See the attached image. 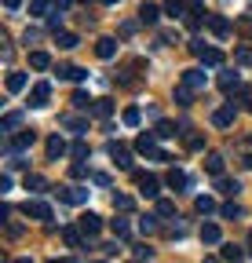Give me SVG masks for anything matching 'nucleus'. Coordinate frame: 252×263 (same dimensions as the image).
I'll return each instance as SVG.
<instances>
[{"label":"nucleus","mask_w":252,"mask_h":263,"mask_svg":"<svg viewBox=\"0 0 252 263\" xmlns=\"http://www.w3.org/2000/svg\"><path fill=\"white\" fill-rule=\"evenodd\" d=\"M106 154L113 157V164H117V168H124V172H132V150L124 146V143L110 139V143H106Z\"/></svg>","instance_id":"1"},{"label":"nucleus","mask_w":252,"mask_h":263,"mask_svg":"<svg viewBox=\"0 0 252 263\" xmlns=\"http://www.w3.org/2000/svg\"><path fill=\"white\" fill-rule=\"evenodd\" d=\"M22 212L29 219H37V223H51V205L48 201H37V197H29V201L22 205Z\"/></svg>","instance_id":"2"},{"label":"nucleus","mask_w":252,"mask_h":263,"mask_svg":"<svg viewBox=\"0 0 252 263\" xmlns=\"http://www.w3.org/2000/svg\"><path fill=\"white\" fill-rule=\"evenodd\" d=\"M59 201H66V205H84L88 201V190L84 186H59Z\"/></svg>","instance_id":"3"},{"label":"nucleus","mask_w":252,"mask_h":263,"mask_svg":"<svg viewBox=\"0 0 252 263\" xmlns=\"http://www.w3.org/2000/svg\"><path fill=\"white\" fill-rule=\"evenodd\" d=\"M77 227L84 230V238L91 241V238H95V234H99V230H103V216H95V212H84V216L77 219Z\"/></svg>","instance_id":"4"},{"label":"nucleus","mask_w":252,"mask_h":263,"mask_svg":"<svg viewBox=\"0 0 252 263\" xmlns=\"http://www.w3.org/2000/svg\"><path fill=\"white\" fill-rule=\"evenodd\" d=\"M234 117H238V106H234V103H227V106H219V110L212 114V124H216V128H230V124H234Z\"/></svg>","instance_id":"5"},{"label":"nucleus","mask_w":252,"mask_h":263,"mask_svg":"<svg viewBox=\"0 0 252 263\" xmlns=\"http://www.w3.org/2000/svg\"><path fill=\"white\" fill-rule=\"evenodd\" d=\"M62 241H66V249H77V252H81L88 238H84L81 227H62Z\"/></svg>","instance_id":"6"},{"label":"nucleus","mask_w":252,"mask_h":263,"mask_svg":"<svg viewBox=\"0 0 252 263\" xmlns=\"http://www.w3.org/2000/svg\"><path fill=\"white\" fill-rule=\"evenodd\" d=\"M48 99H51V84L48 81H41V84H33V91H29V106H48Z\"/></svg>","instance_id":"7"},{"label":"nucleus","mask_w":252,"mask_h":263,"mask_svg":"<svg viewBox=\"0 0 252 263\" xmlns=\"http://www.w3.org/2000/svg\"><path fill=\"white\" fill-rule=\"evenodd\" d=\"M183 84L194 88V91H205V88H208V73H205V70H186V73H183Z\"/></svg>","instance_id":"8"},{"label":"nucleus","mask_w":252,"mask_h":263,"mask_svg":"<svg viewBox=\"0 0 252 263\" xmlns=\"http://www.w3.org/2000/svg\"><path fill=\"white\" fill-rule=\"evenodd\" d=\"M161 179H157V176H139V194L143 197H161Z\"/></svg>","instance_id":"9"},{"label":"nucleus","mask_w":252,"mask_h":263,"mask_svg":"<svg viewBox=\"0 0 252 263\" xmlns=\"http://www.w3.org/2000/svg\"><path fill=\"white\" fill-rule=\"evenodd\" d=\"M205 22H208V29L216 33V37H230V18H223V15H205Z\"/></svg>","instance_id":"10"},{"label":"nucleus","mask_w":252,"mask_h":263,"mask_svg":"<svg viewBox=\"0 0 252 263\" xmlns=\"http://www.w3.org/2000/svg\"><path fill=\"white\" fill-rule=\"evenodd\" d=\"M33 143H37V132L33 128H22L18 136H11V150H29Z\"/></svg>","instance_id":"11"},{"label":"nucleus","mask_w":252,"mask_h":263,"mask_svg":"<svg viewBox=\"0 0 252 263\" xmlns=\"http://www.w3.org/2000/svg\"><path fill=\"white\" fill-rule=\"evenodd\" d=\"M117 48H121L117 37H99V41H95V55H99V59H113Z\"/></svg>","instance_id":"12"},{"label":"nucleus","mask_w":252,"mask_h":263,"mask_svg":"<svg viewBox=\"0 0 252 263\" xmlns=\"http://www.w3.org/2000/svg\"><path fill=\"white\" fill-rule=\"evenodd\" d=\"M66 154H70V146H66L62 136H51L48 139V161H59V157H66Z\"/></svg>","instance_id":"13"},{"label":"nucleus","mask_w":252,"mask_h":263,"mask_svg":"<svg viewBox=\"0 0 252 263\" xmlns=\"http://www.w3.org/2000/svg\"><path fill=\"white\" fill-rule=\"evenodd\" d=\"M161 11H165V8H157V4H143V8H139V22H143V26H157Z\"/></svg>","instance_id":"14"},{"label":"nucleus","mask_w":252,"mask_h":263,"mask_svg":"<svg viewBox=\"0 0 252 263\" xmlns=\"http://www.w3.org/2000/svg\"><path fill=\"white\" fill-rule=\"evenodd\" d=\"M165 186H172V190H186V186H190V179H186V172L172 168V172L165 176Z\"/></svg>","instance_id":"15"},{"label":"nucleus","mask_w":252,"mask_h":263,"mask_svg":"<svg viewBox=\"0 0 252 263\" xmlns=\"http://www.w3.org/2000/svg\"><path fill=\"white\" fill-rule=\"evenodd\" d=\"M205 172L216 176V179L223 176V154H208V157H205Z\"/></svg>","instance_id":"16"},{"label":"nucleus","mask_w":252,"mask_h":263,"mask_svg":"<svg viewBox=\"0 0 252 263\" xmlns=\"http://www.w3.org/2000/svg\"><path fill=\"white\" fill-rule=\"evenodd\" d=\"M62 124H66L70 132H77V136H84V132H88V121L77 117V114H66V117H62Z\"/></svg>","instance_id":"17"},{"label":"nucleus","mask_w":252,"mask_h":263,"mask_svg":"<svg viewBox=\"0 0 252 263\" xmlns=\"http://www.w3.org/2000/svg\"><path fill=\"white\" fill-rule=\"evenodd\" d=\"M153 139H157V132H143V136L135 139V150H139V154H150V150H157V143H153Z\"/></svg>","instance_id":"18"},{"label":"nucleus","mask_w":252,"mask_h":263,"mask_svg":"<svg viewBox=\"0 0 252 263\" xmlns=\"http://www.w3.org/2000/svg\"><path fill=\"white\" fill-rule=\"evenodd\" d=\"M59 77L62 81H84L88 70H81V66H59Z\"/></svg>","instance_id":"19"},{"label":"nucleus","mask_w":252,"mask_h":263,"mask_svg":"<svg viewBox=\"0 0 252 263\" xmlns=\"http://www.w3.org/2000/svg\"><path fill=\"white\" fill-rule=\"evenodd\" d=\"M194 95H198V91H194V88H186L183 81L176 84V103H179V106H190V103H194Z\"/></svg>","instance_id":"20"},{"label":"nucleus","mask_w":252,"mask_h":263,"mask_svg":"<svg viewBox=\"0 0 252 263\" xmlns=\"http://www.w3.org/2000/svg\"><path fill=\"white\" fill-rule=\"evenodd\" d=\"M18 124H22V114H4V121H0V132H4V136H15Z\"/></svg>","instance_id":"21"},{"label":"nucleus","mask_w":252,"mask_h":263,"mask_svg":"<svg viewBox=\"0 0 252 263\" xmlns=\"http://www.w3.org/2000/svg\"><path fill=\"white\" fill-rule=\"evenodd\" d=\"M219 238H223V234H219L216 223H205V227H201V241H205V245H219Z\"/></svg>","instance_id":"22"},{"label":"nucleus","mask_w":252,"mask_h":263,"mask_svg":"<svg viewBox=\"0 0 252 263\" xmlns=\"http://www.w3.org/2000/svg\"><path fill=\"white\" fill-rule=\"evenodd\" d=\"M238 84H241V77H238L234 70H227V73H219V88H223V91H238Z\"/></svg>","instance_id":"23"},{"label":"nucleus","mask_w":252,"mask_h":263,"mask_svg":"<svg viewBox=\"0 0 252 263\" xmlns=\"http://www.w3.org/2000/svg\"><path fill=\"white\" fill-rule=\"evenodd\" d=\"M29 66H33V70H48V66H51V55H48V51H29Z\"/></svg>","instance_id":"24"},{"label":"nucleus","mask_w":252,"mask_h":263,"mask_svg":"<svg viewBox=\"0 0 252 263\" xmlns=\"http://www.w3.org/2000/svg\"><path fill=\"white\" fill-rule=\"evenodd\" d=\"M165 15L183 18V15H186V0H165Z\"/></svg>","instance_id":"25"},{"label":"nucleus","mask_w":252,"mask_h":263,"mask_svg":"<svg viewBox=\"0 0 252 263\" xmlns=\"http://www.w3.org/2000/svg\"><path fill=\"white\" fill-rule=\"evenodd\" d=\"M216 190H219V194H227V197H234V194L241 190V183H238V179H223V176H219V183H216Z\"/></svg>","instance_id":"26"},{"label":"nucleus","mask_w":252,"mask_h":263,"mask_svg":"<svg viewBox=\"0 0 252 263\" xmlns=\"http://www.w3.org/2000/svg\"><path fill=\"white\" fill-rule=\"evenodd\" d=\"M121 121L128 124V128H135V124H143V110H139V106H128V110L121 114Z\"/></svg>","instance_id":"27"},{"label":"nucleus","mask_w":252,"mask_h":263,"mask_svg":"<svg viewBox=\"0 0 252 263\" xmlns=\"http://www.w3.org/2000/svg\"><path fill=\"white\" fill-rule=\"evenodd\" d=\"M91 114H95V117H110V114H113V99H95Z\"/></svg>","instance_id":"28"},{"label":"nucleus","mask_w":252,"mask_h":263,"mask_svg":"<svg viewBox=\"0 0 252 263\" xmlns=\"http://www.w3.org/2000/svg\"><path fill=\"white\" fill-rule=\"evenodd\" d=\"M157 219H161V216H143V219H139V230H143V234H157V230H161V223H157Z\"/></svg>","instance_id":"29"},{"label":"nucleus","mask_w":252,"mask_h":263,"mask_svg":"<svg viewBox=\"0 0 252 263\" xmlns=\"http://www.w3.org/2000/svg\"><path fill=\"white\" fill-rule=\"evenodd\" d=\"M201 62H205V66H223V51H219V48H205Z\"/></svg>","instance_id":"30"},{"label":"nucleus","mask_w":252,"mask_h":263,"mask_svg":"<svg viewBox=\"0 0 252 263\" xmlns=\"http://www.w3.org/2000/svg\"><path fill=\"white\" fill-rule=\"evenodd\" d=\"M194 209H198L201 216H212V212H216V201H212V197H208V194H201V197H198V201H194Z\"/></svg>","instance_id":"31"},{"label":"nucleus","mask_w":252,"mask_h":263,"mask_svg":"<svg viewBox=\"0 0 252 263\" xmlns=\"http://www.w3.org/2000/svg\"><path fill=\"white\" fill-rule=\"evenodd\" d=\"M48 11H55L51 0H29V15H48Z\"/></svg>","instance_id":"32"},{"label":"nucleus","mask_w":252,"mask_h":263,"mask_svg":"<svg viewBox=\"0 0 252 263\" xmlns=\"http://www.w3.org/2000/svg\"><path fill=\"white\" fill-rule=\"evenodd\" d=\"M73 106L77 110H91V106H95V99H91L88 91H73Z\"/></svg>","instance_id":"33"},{"label":"nucleus","mask_w":252,"mask_h":263,"mask_svg":"<svg viewBox=\"0 0 252 263\" xmlns=\"http://www.w3.org/2000/svg\"><path fill=\"white\" fill-rule=\"evenodd\" d=\"M77 44H81V41H77V33H59V48H62V51H73Z\"/></svg>","instance_id":"34"},{"label":"nucleus","mask_w":252,"mask_h":263,"mask_svg":"<svg viewBox=\"0 0 252 263\" xmlns=\"http://www.w3.org/2000/svg\"><path fill=\"white\" fill-rule=\"evenodd\" d=\"M153 132H157V139H172V136H176V124H172V121H157Z\"/></svg>","instance_id":"35"},{"label":"nucleus","mask_w":252,"mask_h":263,"mask_svg":"<svg viewBox=\"0 0 252 263\" xmlns=\"http://www.w3.org/2000/svg\"><path fill=\"white\" fill-rule=\"evenodd\" d=\"M110 230H113V234H117V238L124 241V238H128V230H132V227H128V219H110Z\"/></svg>","instance_id":"36"},{"label":"nucleus","mask_w":252,"mask_h":263,"mask_svg":"<svg viewBox=\"0 0 252 263\" xmlns=\"http://www.w3.org/2000/svg\"><path fill=\"white\" fill-rule=\"evenodd\" d=\"M157 216H176V201H168V197H157Z\"/></svg>","instance_id":"37"},{"label":"nucleus","mask_w":252,"mask_h":263,"mask_svg":"<svg viewBox=\"0 0 252 263\" xmlns=\"http://www.w3.org/2000/svg\"><path fill=\"white\" fill-rule=\"evenodd\" d=\"M26 88V73H8V91L15 95V91H22Z\"/></svg>","instance_id":"38"},{"label":"nucleus","mask_w":252,"mask_h":263,"mask_svg":"<svg viewBox=\"0 0 252 263\" xmlns=\"http://www.w3.org/2000/svg\"><path fill=\"white\" fill-rule=\"evenodd\" d=\"M234 59H238V66H252V44H241L234 51Z\"/></svg>","instance_id":"39"},{"label":"nucleus","mask_w":252,"mask_h":263,"mask_svg":"<svg viewBox=\"0 0 252 263\" xmlns=\"http://www.w3.org/2000/svg\"><path fill=\"white\" fill-rule=\"evenodd\" d=\"M113 209H121V212H132V197H128V194H113Z\"/></svg>","instance_id":"40"},{"label":"nucleus","mask_w":252,"mask_h":263,"mask_svg":"<svg viewBox=\"0 0 252 263\" xmlns=\"http://www.w3.org/2000/svg\"><path fill=\"white\" fill-rule=\"evenodd\" d=\"M219 256H223V259H241L245 249H238V245H223V249H219Z\"/></svg>","instance_id":"41"},{"label":"nucleus","mask_w":252,"mask_h":263,"mask_svg":"<svg viewBox=\"0 0 252 263\" xmlns=\"http://www.w3.org/2000/svg\"><path fill=\"white\" fill-rule=\"evenodd\" d=\"M70 154H73V157H81V161H84V157H88V154H91V146H88V143H84V139H77V143H73V146H70Z\"/></svg>","instance_id":"42"},{"label":"nucleus","mask_w":252,"mask_h":263,"mask_svg":"<svg viewBox=\"0 0 252 263\" xmlns=\"http://www.w3.org/2000/svg\"><path fill=\"white\" fill-rule=\"evenodd\" d=\"M44 186H48L44 176H26V190H44Z\"/></svg>","instance_id":"43"},{"label":"nucleus","mask_w":252,"mask_h":263,"mask_svg":"<svg viewBox=\"0 0 252 263\" xmlns=\"http://www.w3.org/2000/svg\"><path fill=\"white\" fill-rule=\"evenodd\" d=\"M219 212H223V219H241V205H223V209H219Z\"/></svg>","instance_id":"44"},{"label":"nucleus","mask_w":252,"mask_h":263,"mask_svg":"<svg viewBox=\"0 0 252 263\" xmlns=\"http://www.w3.org/2000/svg\"><path fill=\"white\" fill-rule=\"evenodd\" d=\"M186 150H205V136H194L190 132V136H186Z\"/></svg>","instance_id":"45"},{"label":"nucleus","mask_w":252,"mask_h":263,"mask_svg":"<svg viewBox=\"0 0 252 263\" xmlns=\"http://www.w3.org/2000/svg\"><path fill=\"white\" fill-rule=\"evenodd\" d=\"M201 11H205V0H186V15H201Z\"/></svg>","instance_id":"46"},{"label":"nucleus","mask_w":252,"mask_h":263,"mask_svg":"<svg viewBox=\"0 0 252 263\" xmlns=\"http://www.w3.org/2000/svg\"><path fill=\"white\" fill-rule=\"evenodd\" d=\"M132 256H135V259H153V249H150V245H135Z\"/></svg>","instance_id":"47"},{"label":"nucleus","mask_w":252,"mask_h":263,"mask_svg":"<svg viewBox=\"0 0 252 263\" xmlns=\"http://www.w3.org/2000/svg\"><path fill=\"white\" fill-rule=\"evenodd\" d=\"M70 176H73V179H84V176H88V168H84V164H81V157H77V161L70 164Z\"/></svg>","instance_id":"48"},{"label":"nucleus","mask_w":252,"mask_h":263,"mask_svg":"<svg viewBox=\"0 0 252 263\" xmlns=\"http://www.w3.org/2000/svg\"><path fill=\"white\" fill-rule=\"evenodd\" d=\"M190 55H198V59H201V55H205V41H198V37H194V41H190Z\"/></svg>","instance_id":"49"},{"label":"nucleus","mask_w":252,"mask_h":263,"mask_svg":"<svg viewBox=\"0 0 252 263\" xmlns=\"http://www.w3.org/2000/svg\"><path fill=\"white\" fill-rule=\"evenodd\" d=\"M146 157H150V161H157V164H165V161H168V154H165V150H150Z\"/></svg>","instance_id":"50"},{"label":"nucleus","mask_w":252,"mask_h":263,"mask_svg":"<svg viewBox=\"0 0 252 263\" xmlns=\"http://www.w3.org/2000/svg\"><path fill=\"white\" fill-rule=\"evenodd\" d=\"M22 41H26V44H37V41H41V29H26Z\"/></svg>","instance_id":"51"},{"label":"nucleus","mask_w":252,"mask_h":263,"mask_svg":"<svg viewBox=\"0 0 252 263\" xmlns=\"http://www.w3.org/2000/svg\"><path fill=\"white\" fill-rule=\"evenodd\" d=\"M135 26H143V22H124V26H121V37H132Z\"/></svg>","instance_id":"52"},{"label":"nucleus","mask_w":252,"mask_h":263,"mask_svg":"<svg viewBox=\"0 0 252 263\" xmlns=\"http://www.w3.org/2000/svg\"><path fill=\"white\" fill-rule=\"evenodd\" d=\"M117 241H121V238H117ZM117 241H110V245H103V256H117V252H121V245H117Z\"/></svg>","instance_id":"53"},{"label":"nucleus","mask_w":252,"mask_h":263,"mask_svg":"<svg viewBox=\"0 0 252 263\" xmlns=\"http://www.w3.org/2000/svg\"><path fill=\"white\" fill-rule=\"evenodd\" d=\"M183 22H186V29H198V26H201V15H186Z\"/></svg>","instance_id":"54"},{"label":"nucleus","mask_w":252,"mask_h":263,"mask_svg":"<svg viewBox=\"0 0 252 263\" xmlns=\"http://www.w3.org/2000/svg\"><path fill=\"white\" fill-rule=\"evenodd\" d=\"M8 190H11V176L4 172V176H0V194H8Z\"/></svg>","instance_id":"55"},{"label":"nucleus","mask_w":252,"mask_h":263,"mask_svg":"<svg viewBox=\"0 0 252 263\" xmlns=\"http://www.w3.org/2000/svg\"><path fill=\"white\" fill-rule=\"evenodd\" d=\"M4 8H8V11H15V8H22V0H4Z\"/></svg>","instance_id":"56"},{"label":"nucleus","mask_w":252,"mask_h":263,"mask_svg":"<svg viewBox=\"0 0 252 263\" xmlns=\"http://www.w3.org/2000/svg\"><path fill=\"white\" fill-rule=\"evenodd\" d=\"M248 256H252V234H248Z\"/></svg>","instance_id":"57"},{"label":"nucleus","mask_w":252,"mask_h":263,"mask_svg":"<svg viewBox=\"0 0 252 263\" xmlns=\"http://www.w3.org/2000/svg\"><path fill=\"white\" fill-rule=\"evenodd\" d=\"M103 4H121V0H103Z\"/></svg>","instance_id":"58"},{"label":"nucleus","mask_w":252,"mask_h":263,"mask_svg":"<svg viewBox=\"0 0 252 263\" xmlns=\"http://www.w3.org/2000/svg\"><path fill=\"white\" fill-rule=\"evenodd\" d=\"M245 164H252V157H245Z\"/></svg>","instance_id":"59"},{"label":"nucleus","mask_w":252,"mask_h":263,"mask_svg":"<svg viewBox=\"0 0 252 263\" xmlns=\"http://www.w3.org/2000/svg\"><path fill=\"white\" fill-rule=\"evenodd\" d=\"M248 110H252V99H248Z\"/></svg>","instance_id":"60"}]
</instances>
